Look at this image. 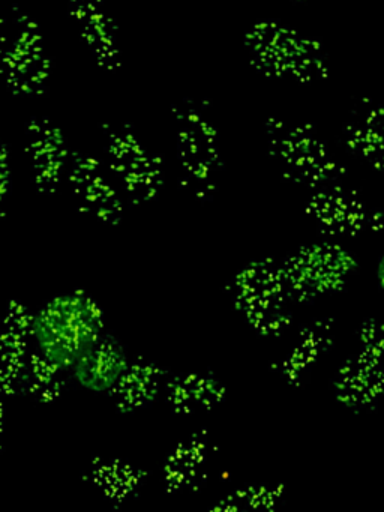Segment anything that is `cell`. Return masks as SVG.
<instances>
[{
  "label": "cell",
  "mask_w": 384,
  "mask_h": 512,
  "mask_svg": "<svg viewBox=\"0 0 384 512\" xmlns=\"http://www.w3.org/2000/svg\"><path fill=\"white\" fill-rule=\"evenodd\" d=\"M101 310L80 292H65L44 302L30 319V337L39 356L60 371L72 368L102 335Z\"/></svg>",
  "instance_id": "cell-1"
},
{
  "label": "cell",
  "mask_w": 384,
  "mask_h": 512,
  "mask_svg": "<svg viewBox=\"0 0 384 512\" xmlns=\"http://www.w3.org/2000/svg\"><path fill=\"white\" fill-rule=\"evenodd\" d=\"M267 134L276 166L287 173L288 179L314 190L338 185V164L314 131L276 122Z\"/></svg>",
  "instance_id": "cell-2"
},
{
  "label": "cell",
  "mask_w": 384,
  "mask_h": 512,
  "mask_svg": "<svg viewBox=\"0 0 384 512\" xmlns=\"http://www.w3.org/2000/svg\"><path fill=\"white\" fill-rule=\"evenodd\" d=\"M251 40L252 61L264 73L300 80L323 74L320 49L296 32L263 23L252 31Z\"/></svg>",
  "instance_id": "cell-3"
},
{
  "label": "cell",
  "mask_w": 384,
  "mask_h": 512,
  "mask_svg": "<svg viewBox=\"0 0 384 512\" xmlns=\"http://www.w3.org/2000/svg\"><path fill=\"white\" fill-rule=\"evenodd\" d=\"M291 296L281 265L255 262L237 283V301L255 328L278 332L288 323Z\"/></svg>",
  "instance_id": "cell-4"
},
{
  "label": "cell",
  "mask_w": 384,
  "mask_h": 512,
  "mask_svg": "<svg viewBox=\"0 0 384 512\" xmlns=\"http://www.w3.org/2000/svg\"><path fill=\"white\" fill-rule=\"evenodd\" d=\"M293 299H311L333 292L350 275V257L336 245L305 248L281 265Z\"/></svg>",
  "instance_id": "cell-5"
},
{
  "label": "cell",
  "mask_w": 384,
  "mask_h": 512,
  "mask_svg": "<svg viewBox=\"0 0 384 512\" xmlns=\"http://www.w3.org/2000/svg\"><path fill=\"white\" fill-rule=\"evenodd\" d=\"M309 200L315 220L333 235H354L372 227L371 208L341 185L321 188Z\"/></svg>",
  "instance_id": "cell-6"
},
{
  "label": "cell",
  "mask_w": 384,
  "mask_h": 512,
  "mask_svg": "<svg viewBox=\"0 0 384 512\" xmlns=\"http://www.w3.org/2000/svg\"><path fill=\"white\" fill-rule=\"evenodd\" d=\"M129 367L125 350L110 337H101L74 365L75 379L83 388L111 392Z\"/></svg>",
  "instance_id": "cell-7"
},
{
  "label": "cell",
  "mask_w": 384,
  "mask_h": 512,
  "mask_svg": "<svg viewBox=\"0 0 384 512\" xmlns=\"http://www.w3.org/2000/svg\"><path fill=\"white\" fill-rule=\"evenodd\" d=\"M210 452V442L204 434L191 436L179 443L165 461L164 479L168 490L198 487L207 476Z\"/></svg>",
  "instance_id": "cell-8"
},
{
  "label": "cell",
  "mask_w": 384,
  "mask_h": 512,
  "mask_svg": "<svg viewBox=\"0 0 384 512\" xmlns=\"http://www.w3.org/2000/svg\"><path fill=\"white\" fill-rule=\"evenodd\" d=\"M347 145L372 167L384 172V107H366L347 127Z\"/></svg>",
  "instance_id": "cell-9"
},
{
  "label": "cell",
  "mask_w": 384,
  "mask_h": 512,
  "mask_svg": "<svg viewBox=\"0 0 384 512\" xmlns=\"http://www.w3.org/2000/svg\"><path fill=\"white\" fill-rule=\"evenodd\" d=\"M162 374L156 365L144 362L129 365L110 392L117 409L131 412L152 403L161 388Z\"/></svg>",
  "instance_id": "cell-10"
},
{
  "label": "cell",
  "mask_w": 384,
  "mask_h": 512,
  "mask_svg": "<svg viewBox=\"0 0 384 512\" xmlns=\"http://www.w3.org/2000/svg\"><path fill=\"white\" fill-rule=\"evenodd\" d=\"M224 388L215 377L206 374H185L167 383V401L176 412L189 413L207 409L218 403Z\"/></svg>",
  "instance_id": "cell-11"
},
{
  "label": "cell",
  "mask_w": 384,
  "mask_h": 512,
  "mask_svg": "<svg viewBox=\"0 0 384 512\" xmlns=\"http://www.w3.org/2000/svg\"><path fill=\"white\" fill-rule=\"evenodd\" d=\"M89 475L108 499L117 502L128 499L143 481V475L135 467L119 460H96Z\"/></svg>",
  "instance_id": "cell-12"
},
{
  "label": "cell",
  "mask_w": 384,
  "mask_h": 512,
  "mask_svg": "<svg viewBox=\"0 0 384 512\" xmlns=\"http://www.w3.org/2000/svg\"><path fill=\"white\" fill-rule=\"evenodd\" d=\"M278 491L269 487H246L228 494L207 512H275Z\"/></svg>",
  "instance_id": "cell-13"
},
{
  "label": "cell",
  "mask_w": 384,
  "mask_h": 512,
  "mask_svg": "<svg viewBox=\"0 0 384 512\" xmlns=\"http://www.w3.org/2000/svg\"><path fill=\"white\" fill-rule=\"evenodd\" d=\"M21 385L38 400H54L62 391V371L38 355L26 365Z\"/></svg>",
  "instance_id": "cell-14"
},
{
  "label": "cell",
  "mask_w": 384,
  "mask_h": 512,
  "mask_svg": "<svg viewBox=\"0 0 384 512\" xmlns=\"http://www.w3.org/2000/svg\"><path fill=\"white\" fill-rule=\"evenodd\" d=\"M6 391L0 385V440H2L3 434V421H5V406H3V397H5Z\"/></svg>",
  "instance_id": "cell-15"
}]
</instances>
